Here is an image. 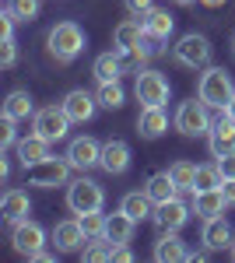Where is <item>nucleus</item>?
Segmentation results:
<instances>
[{"label":"nucleus","mask_w":235,"mask_h":263,"mask_svg":"<svg viewBox=\"0 0 235 263\" xmlns=\"http://www.w3.org/2000/svg\"><path fill=\"white\" fill-rule=\"evenodd\" d=\"M49 57L60 63H70L81 57V49H84V32H81L78 21H60L49 28Z\"/></svg>","instance_id":"obj_1"},{"label":"nucleus","mask_w":235,"mask_h":263,"mask_svg":"<svg viewBox=\"0 0 235 263\" xmlns=\"http://www.w3.org/2000/svg\"><path fill=\"white\" fill-rule=\"evenodd\" d=\"M196 95L207 102L211 109H221V112H225V105H228L232 95H235V84H232V78H228V70H225V67H207V70L200 74Z\"/></svg>","instance_id":"obj_2"},{"label":"nucleus","mask_w":235,"mask_h":263,"mask_svg":"<svg viewBox=\"0 0 235 263\" xmlns=\"http://www.w3.org/2000/svg\"><path fill=\"white\" fill-rule=\"evenodd\" d=\"M70 158L63 155V158H42V162L28 165L25 168V179H28V186H39V190H53V186H63V182L70 179Z\"/></svg>","instance_id":"obj_3"},{"label":"nucleus","mask_w":235,"mask_h":263,"mask_svg":"<svg viewBox=\"0 0 235 263\" xmlns=\"http://www.w3.org/2000/svg\"><path fill=\"white\" fill-rule=\"evenodd\" d=\"M211 105L200 99H190V102H183L176 109V130L179 134H186V137H204V134H211V112H207Z\"/></svg>","instance_id":"obj_4"},{"label":"nucleus","mask_w":235,"mask_h":263,"mask_svg":"<svg viewBox=\"0 0 235 263\" xmlns=\"http://www.w3.org/2000/svg\"><path fill=\"white\" fill-rule=\"evenodd\" d=\"M70 116H67V109L63 105H46V109H39L35 112V120H32V126H35V134L39 137H46V141H63L67 134H70Z\"/></svg>","instance_id":"obj_5"},{"label":"nucleus","mask_w":235,"mask_h":263,"mask_svg":"<svg viewBox=\"0 0 235 263\" xmlns=\"http://www.w3.org/2000/svg\"><path fill=\"white\" fill-rule=\"evenodd\" d=\"M102 203H105V193H102V186L95 179H78L67 186V207L74 211V214H88V211H102Z\"/></svg>","instance_id":"obj_6"},{"label":"nucleus","mask_w":235,"mask_h":263,"mask_svg":"<svg viewBox=\"0 0 235 263\" xmlns=\"http://www.w3.org/2000/svg\"><path fill=\"white\" fill-rule=\"evenodd\" d=\"M172 57H176V63H183V67L200 70V67L211 63V42L204 39V35H196V32H190V35H183V39L172 46Z\"/></svg>","instance_id":"obj_7"},{"label":"nucleus","mask_w":235,"mask_h":263,"mask_svg":"<svg viewBox=\"0 0 235 263\" xmlns=\"http://www.w3.org/2000/svg\"><path fill=\"white\" fill-rule=\"evenodd\" d=\"M134 91H137V102H144V105H165L169 102V78L161 70H140Z\"/></svg>","instance_id":"obj_8"},{"label":"nucleus","mask_w":235,"mask_h":263,"mask_svg":"<svg viewBox=\"0 0 235 263\" xmlns=\"http://www.w3.org/2000/svg\"><path fill=\"white\" fill-rule=\"evenodd\" d=\"M11 242H14V249H18L21 256H35L42 246H46V232H42V224H35V221H18L14 224V232H11Z\"/></svg>","instance_id":"obj_9"},{"label":"nucleus","mask_w":235,"mask_h":263,"mask_svg":"<svg viewBox=\"0 0 235 263\" xmlns=\"http://www.w3.org/2000/svg\"><path fill=\"white\" fill-rule=\"evenodd\" d=\"M190 214H193V207H186L179 197H172L165 203H155V224L161 232H179L183 224L190 221Z\"/></svg>","instance_id":"obj_10"},{"label":"nucleus","mask_w":235,"mask_h":263,"mask_svg":"<svg viewBox=\"0 0 235 263\" xmlns=\"http://www.w3.org/2000/svg\"><path fill=\"white\" fill-rule=\"evenodd\" d=\"M67 158H70V165H74V168L88 172V168L102 165V144H98L95 137H74V141H70V147H67Z\"/></svg>","instance_id":"obj_11"},{"label":"nucleus","mask_w":235,"mask_h":263,"mask_svg":"<svg viewBox=\"0 0 235 263\" xmlns=\"http://www.w3.org/2000/svg\"><path fill=\"white\" fill-rule=\"evenodd\" d=\"M63 109H67V116L74 123H88L95 116V105H98V95L92 91H84V88H74V91H67V99L60 102Z\"/></svg>","instance_id":"obj_12"},{"label":"nucleus","mask_w":235,"mask_h":263,"mask_svg":"<svg viewBox=\"0 0 235 263\" xmlns=\"http://www.w3.org/2000/svg\"><path fill=\"white\" fill-rule=\"evenodd\" d=\"M169 130V116H165V109L161 105H144L137 116V134L144 137V141H155V137H161Z\"/></svg>","instance_id":"obj_13"},{"label":"nucleus","mask_w":235,"mask_h":263,"mask_svg":"<svg viewBox=\"0 0 235 263\" xmlns=\"http://www.w3.org/2000/svg\"><path fill=\"white\" fill-rule=\"evenodd\" d=\"M53 242H57L60 253H74V249H84L88 235H84L81 221L74 218V221H57V228H53Z\"/></svg>","instance_id":"obj_14"},{"label":"nucleus","mask_w":235,"mask_h":263,"mask_svg":"<svg viewBox=\"0 0 235 263\" xmlns=\"http://www.w3.org/2000/svg\"><path fill=\"white\" fill-rule=\"evenodd\" d=\"M102 168L109 176H123L130 168V144L126 141H105L102 144Z\"/></svg>","instance_id":"obj_15"},{"label":"nucleus","mask_w":235,"mask_h":263,"mask_svg":"<svg viewBox=\"0 0 235 263\" xmlns=\"http://www.w3.org/2000/svg\"><path fill=\"white\" fill-rule=\"evenodd\" d=\"M200 242H204V249H211V253L232 246V224L225 221L221 214H218V218H207V221H204V232H200Z\"/></svg>","instance_id":"obj_16"},{"label":"nucleus","mask_w":235,"mask_h":263,"mask_svg":"<svg viewBox=\"0 0 235 263\" xmlns=\"http://www.w3.org/2000/svg\"><path fill=\"white\" fill-rule=\"evenodd\" d=\"M0 214H4V221H7V224L25 221V218L32 214V200H28V193H25V190H7L4 200H0Z\"/></svg>","instance_id":"obj_17"},{"label":"nucleus","mask_w":235,"mask_h":263,"mask_svg":"<svg viewBox=\"0 0 235 263\" xmlns=\"http://www.w3.org/2000/svg\"><path fill=\"white\" fill-rule=\"evenodd\" d=\"M225 207H228V200H225V190L218 186V190H200V193H193V214L196 218H218V214H225Z\"/></svg>","instance_id":"obj_18"},{"label":"nucleus","mask_w":235,"mask_h":263,"mask_svg":"<svg viewBox=\"0 0 235 263\" xmlns=\"http://www.w3.org/2000/svg\"><path fill=\"white\" fill-rule=\"evenodd\" d=\"M211 151H214V158L235 151V120L232 116H221V120L211 126Z\"/></svg>","instance_id":"obj_19"},{"label":"nucleus","mask_w":235,"mask_h":263,"mask_svg":"<svg viewBox=\"0 0 235 263\" xmlns=\"http://www.w3.org/2000/svg\"><path fill=\"white\" fill-rule=\"evenodd\" d=\"M134 224L137 221L119 207L116 214H105V239H109L113 246L116 242H130V239H134Z\"/></svg>","instance_id":"obj_20"},{"label":"nucleus","mask_w":235,"mask_h":263,"mask_svg":"<svg viewBox=\"0 0 235 263\" xmlns=\"http://www.w3.org/2000/svg\"><path fill=\"white\" fill-rule=\"evenodd\" d=\"M148 35V28H144V21L130 18L116 25V32H113V42H116V49H140V42Z\"/></svg>","instance_id":"obj_21"},{"label":"nucleus","mask_w":235,"mask_h":263,"mask_svg":"<svg viewBox=\"0 0 235 263\" xmlns=\"http://www.w3.org/2000/svg\"><path fill=\"white\" fill-rule=\"evenodd\" d=\"M155 260L158 263H183V260H190V253H186V246H183V239L176 232H165L155 246Z\"/></svg>","instance_id":"obj_22"},{"label":"nucleus","mask_w":235,"mask_h":263,"mask_svg":"<svg viewBox=\"0 0 235 263\" xmlns=\"http://www.w3.org/2000/svg\"><path fill=\"white\" fill-rule=\"evenodd\" d=\"M18 158H21L25 168H28V165H35V162H42V158H49V141L39 137V134L21 137V141H18Z\"/></svg>","instance_id":"obj_23"},{"label":"nucleus","mask_w":235,"mask_h":263,"mask_svg":"<svg viewBox=\"0 0 235 263\" xmlns=\"http://www.w3.org/2000/svg\"><path fill=\"white\" fill-rule=\"evenodd\" d=\"M144 193H148L155 203H165V200H172V197L179 193V186L172 182L169 172H155V176L148 179V190H144Z\"/></svg>","instance_id":"obj_24"},{"label":"nucleus","mask_w":235,"mask_h":263,"mask_svg":"<svg viewBox=\"0 0 235 263\" xmlns=\"http://www.w3.org/2000/svg\"><path fill=\"white\" fill-rule=\"evenodd\" d=\"M32 112H35V102L28 91H11L4 102V116H11V120H28Z\"/></svg>","instance_id":"obj_25"},{"label":"nucleus","mask_w":235,"mask_h":263,"mask_svg":"<svg viewBox=\"0 0 235 263\" xmlns=\"http://www.w3.org/2000/svg\"><path fill=\"white\" fill-rule=\"evenodd\" d=\"M92 74H95L98 84L105 81H119V74H123V63H119V53H102L95 60V67H92Z\"/></svg>","instance_id":"obj_26"},{"label":"nucleus","mask_w":235,"mask_h":263,"mask_svg":"<svg viewBox=\"0 0 235 263\" xmlns=\"http://www.w3.org/2000/svg\"><path fill=\"white\" fill-rule=\"evenodd\" d=\"M151 203H155V200H151L148 193H126L119 207H123V211H126V214H130L134 221H144V218H155V211H151Z\"/></svg>","instance_id":"obj_27"},{"label":"nucleus","mask_w":235,"mask_h":263,"mask_svg":"<svg viewBox=\"0 0 235 263\" xmlns=\"http://www.w3.org/2000/svg\"><path fill=\"white\" fill-rule=\"evenodd\" d=\"M144 28H148V35H155V39H169V35H172V14L161 11V7H155L151 14H144Z\"/></svg>","instance_id":"obj_28"},{"label":"nucleus","mask_w":235,"mask_h":263,"mask_svg":"<svg viewBox=\"0 0 235 263\" xmlns=\"http://www.w3.org/2000/svg\"><path fill=\"white\" fill-rule=\"evenodd\" d=\"M221 182H225V176H221V168H218V165H196L193 193H200V190H218Z\"/></svg>","instance_id":"obj_29"},{"label":"nucleus","mask_w":235,"mask_h":263,"mask_svg":"<svg viewBox=\"0 0 235 263\" xmlns=\"http://www.w3.org/2000/svg\"><path fill=\"white\" fill-rule=\"evenodd\" d=\"M123 102H126V91H123V84H119V81L98 84V105H105V109H119Z\"/></svg>","instance_id":"obj_30"},{"label":"nucleus","mask_w":235,"mask_h":263,"mask_svg":"<svg viewBox=\"0 0 235 263\" xmlns=\"http://www.w3.org/2000/svg\"><path fill=\"white\" fill-rule=\"evenodd\" d=\"M169 176H172V182H176L179 190H190V193H193L196 165H190V162H172V165H169Z\"/></svg>","instance_id":"obj_31"},{"label":"nucleus","mask_w":235,"mask_h":263,"mask_svg":"<svg viewBox=\"0 0 235 263\" xmlns=\"http://www.w3.org/2000/svg\"><path fill=\"white\" fill-rule=\"evenodd\" d=\"M78 221H81V228H84V235H88V242L105 235V214H102V211H88V214H78Z\"/></svg>","instance_id":"obj_32"},{"label":"nucleus","mask_w":235,"mask_h":263,"mask_svg":"<svg viewBox=\"0 0 235 263\" xmlns=\"http://www.w3.org/2000/svg\"><path fill=\"white\" fill-rule=\"evenodd\" d=\"M81 256L88 263H102V260H113V242L102 235V239H92V246H84L81 249Z\"/></svg>","instance_id":"obj_33"},{"label":"nucleus","mask_w":235,"mask_h":263,"mask_svg":"<svg viewBox=\"0 0 235 263\" xmlns=\"http://www.w3.org/2000/svg\"><path fill=\"white\" fill-rule=\"evenodd\" d=\"M7 7L14 11V18H18V21H35V18H39L42 0H7Z\"/></svg>","instance_id":"obj_34"},{"label":"nucleus","mask_w":235,"mask_h":263,"mask_svg":"<svg viewBox=\"0 0 235 263\" xmlns=\"http://www.w3.org/2000/svg\"><path fill=\"white\" fill-rule=\"evenodd\" d=\"M14 123L11 116H4V126H0V147H18V130H14Z\"/></svg>","instance_id":"obj_35"},{"label":"nucleus","mask_w":235,"mask_h":263,"mask_svg":"<svg viewBox=\"0 0 235 263\" xmlns=\"http://www.w3.org/2000/svg\"><path fill=\"white\" fill-rule=\"evenodd\" d=\"M123 7H126L130 18H144V14L155 11V0H123Z\"/></svg>","instance_id":"obj_36"},{"label":"nucleus","mask_w":235,"mask_h":263,"mask_svg":"<svg viewBox=\"0 0 235 263\" xmlns=\"http://www.w3.org/2000/svg\"><path fill=\"white\" fill-rule=\"evenodd\" d=\"M18 60V49H14V39H4L0 42V63H4V70H11Z\"/></svg>","instance_id":"obj_37"},{"label":"nucleus","mask_w":235,"mask_h":263,"mask_svg":"<svg viewBox=\"0 0 235 263\" xmlns=\"http://www.w3.org/2000/svg\"><path fill=\"white\" fill-rule=\"evenodd\" d=\"M14 11H11V7H7V11H4V14H0V39H14Z\"/></svg>","instance_id":"obj_38"},{"label":"nucleus","mask_w":235,"mask_h":263,"mask_svg":"<svg viewBox=\"0 0 235 263\" xmlns=\"http://www.w3.org/2000/svg\"><path fill=\"white\" fill-rule=\"evenodd\" d=\"M113 260H116V263H134V253L126 249V242H116V246H113Z\"/></svg>","instance_id":"obj_39"},{"label":"nucleus","mask_w":235,"mask_h":263,"mask_svg":"<svg viewBox=\"0 0 235 263\" xmlns=\"http://www.w3.org/2000/svg\"><path fill=\"white\" fill-rule=\"evenodd\" d=\"M221 190H225V200H228V207H235V176L221 182Z\"/></svg>","instance_id":"obj_40"},{"label":"nucleus","mask_w":235,"mask_h":263,"mask_svg":"<svg viewBox=\"0 0 235 263\" xmlns=\"http://www.w3.org/2000/svg\"><path fill=\"white\" fill-rule=\"evenodd\" d=\"M32 260H35V263H53V260H57V256H49V253H42V249H39V253H35Z\"/></svg>","instance_id":"obj_41"},{"label":"nucleus","mask_w":235,"mask_h":263,"mask_svg":"<svg viewBox=\"0 0 235 263\" xmlns=\"http://www.w3.org/2000/svg\"><path fill=\"white\" fill-rule=\"evenodd\" d=\"M225 116H232V120H235V95H232V102L225 105Z\"/></svg>","instance_id":"obj_42"},{"label":"nucleus","mask_w":235,"mask_h":263,"mask_svg":"<svg viewBox=\"0 0 235 263\" xmlns=\"http://www.w3.org/2000/svg\"><path fill=\"white\" fill-rule=\"evenodd\" d=\"M200 4H204V7H221L225 0H200Z\"/></svg>","instance_id":"obj_43"},{"label":"nucleus","mask_w":235,"mask_h":263,"mask_svg":"<svg viewBox=\"0 0 235 263\" xmlns=\"http://www.w3.org/2000/svg\"><path fill=\"white\" fill-rule=\"evenodd\" d=\"M172 4H179V7H190V4H196V0H172Z\"/></svg>","instance_id":"obj_44"},{"label":"nucleus","mask_w":235,"mask_h":263,"mask_svg":"<svg viewBox=\"0 0 235 263\" xmlns=\"http://www.w3.org/2000/svg\"><path fill=\"white\" fill-rule=\"evenodd\" d=\"M232 260H235V242H232Z\"/></svg>","instance_id":"obj_45"},{"label":"nucleus","mask_w":235,"mask_h":263,"mask_svg":"<svg viewBox=\"0 0 235 263\" xmlns=\"http://www.w3.org/2000/svg\"><path fill=\"white\" fill-rule=\"evenodd\" d=\"M232 49H235V39H232Z\"/></svg>","instance_id":"obj_46"}]
</instances>
